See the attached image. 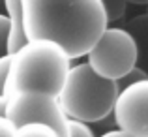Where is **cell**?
<instances>
[{"label": "cell", "mask_w": 148, "mask_h": 137, "mask_svg": "<svg viewBox=\"0 0 148 137\" xmlns=\"http://www.w3.org/2000/svg\"><path fill=\"white\" fill-rule=\"evenodd\" d=\"M99 137H133V135H130L127 131L120 130V128H114V130H107L105 134H101Z\"/></svg>", "instance_id": "cell-16"}, {"label": "cell", "mask_w": 148, "mask_h": 137, "mask_svg": "<svg viewBox=\"0 0 148 137\" xmlns=\"http://www.w3.org/2000/svg\"><path fill=\"white\" fill-rule=\"evenodd\" d=\"M6 103H8V98L4 94H0V116H6Z\"/></svg>", "instance_id": "cell-17"}, {"label": "cell", "mask_w": 148, "mask_h": 137, "mask_svg": "<svg viewBox=\"0 0 148 137\" xmlns=\"http://www.w3.org/2000/svg\"><path fill=\"white\" fill-rule=\"evenodd\" d=\"M26 40H53L71 60L86 54L109 25L103 0H21Z\"/></svg>", "instance_id": "cell-1"}, {"label": "cell", "mask_w": 148, "mask_h": 137, "mask_svg": "<svg viewBox=\"0 0 148 137\" xmlns=\"http://www.w3.org/2000/svg\"><path fill=\"white\" fill-rule=\"evenodd\" d=\"M116 94L118 88L114 81L98 75L83 62L69 68L56 98L68 118L94 124L111 116Z\"/></svg>", "instance_id": "cell-3"}, {"label": "cell", "mask_w": 148, "mask_h": 137, "mask_svg": "<svg viewBox=\"0 0 148 137\" xmlns=\"http://www.w3.org/2000/svg\"><path fill=\"white\" fill-rule=\"evenodd\" d=\"M111 116L116 128L133 137H148V77L116 94Z\"/></svg>", "instance_id": "cell-6"}, {"label": "cell", "mask_w": 148, "mask_h": 137, "mask_svg": "<svg viewBox=\"0 0 148 137\" xmlns=\"http://www.w3.org/2000/svg\"><path fill=\"white\" fill-rule=\"evenodd\" d=\"M13 137H60L56 130H53L47 124L41 122H26L21 126H15Z\"/></svg>", "instance_id": "cell-9"}, {"label": "cell", "mask_w": 148, "mask_h": 137, "mask_svg": "<svg viewBox=\"0 0 148 137\" xmlns=\"http://www.w3.org/2000/svg\"><path fill=\"white\" fill-rule=\"evenodd\" d=\"M10 70L6 77L4 96L10 98L19 90H41L58 94L69 68L71 58L53 40H26L10 53Z\"/></svg>", "instance_id": "cell-2"}, {"label": "cell", "mask_w": 148, "mask_h": 137, "mask_svg": "<svg viewBox=\"0 0 148 137\" xmlns=\"http://www.w3.org/2000/svg\"><path fill=\"white\" fill-rule=\"evenodd\" d=\"M0 13H4V0H0Z\"/></svg>", "instance_id": "cell-18"}, {"label": "cell", "mask_w": 148, "mask_h": 137, "mask_svg": "<svg viewBox=\"0 0 148 137\" xmlns=\"http://www.w3.org/2000/svg\"><path fill=\"white\" fill-rule=\"evenodd\" d=\"M137 4V6H145V0H103V8L107 13V23L111 25L112 21H118L124 17L126 13V6L127 4Z\"/></svg>", "instance_id": "cell-10"}, {"label": "cell", "mask_w": 148, "mask_h": 137, "mask_svg": "<svg viewBox=\"0 0 148 137\" xmlns=\"http://www.w3.org/2000/svg\"><path fill=\"white\" fill-rule=\"evenodd\" d=\"M145 2H146V4H148V0H145Z\"/></svg>", "instance_id": "cell-19"}, {"label": "cell", "mask_w": 148, "mask_h": 137, "mask_svg": "<svg viewBox=\"0 0 148 137\" xmlns=\"http://www.w3.org/2000/svg\"><path fill=\"white\" fill-rule=\"evenodd\" d=\"M8 34H10V25H8V17L0 13V56L10 53V45H8Z\"/></svg>", "instance_id": "cell-13"}, {"label": "cell", "mask_w": 148, "mask_h": 137, "mask_svg": "<svg viewBox=\"0 0 148 137\" xmlns=\"http://www.w3.org/2000/svg\"><path fill=\"white\" fill-rule=\"evenodd\" d=\"M6 118L13 126L26 122H41L58 131L60 137H66L68 131V116L60 107L56 94L41 90H19L8 98Z\"/></svg>", "instance_id": "cell-5"}, {"label": "cell", "mask_w": 148, "mask_h": 137, "mask_svg": "<svg viewBox=\"0 0 148 137\" xmlns=\"http://www.w3.org/2000/svg\"><path fill=\"white\" fill-rule=\"evenodd\" d=\"M4 15L8 17V25H10L8 45H10V53H11V51H15L17 47H21L26 41L21 0H4Z\"/></svg>", "instance_id": "cell-7"}, {"label": "cell", "mask_w": 148, "mask_h": 137, "mask_svg": "<svg viewBox=\"0 0 148 137\" xmlns=\"http://www.w3.org/2000/svg\"><path fill=\"white\" fill-rule=\"evenodd\" d=\"M66 137H96L94 131L90 130L86 122H81V120H73L68 118V131Z\"/></svg>", "instance_id": "cell-11"}, {"label": "cell", "mask_w": 148, "mask_h": 137, "mask_svg": "<svg viewBox=\"0 0 148 137\" xmlns=\"http://www.w3.org/2000/svg\"><path fill=\"white\" fill-rule=\"evenodd\" d=\"M10 53L0 56V94H4V87H6V77H8V70H10Z\"/></svg>", "instance_id": "cell-14"}, {"label": "cell", "mask_w": 148, "mask_h": 137, "mask_svg": "<svg viewBox=\"0 0 148 137\" xmlns=\"http://www.w3.org/2000/svg\"><path fill=\"white\" fill-rule=\"evenodd\" d=\"M145 77H148V73L145 70H141L139 66H135V68H131L127 73H124L120 79H116L114 83H116V88H118V92H120L122 88L130 87L131 83H135V81H139V79H145Z\"/></svg>", "instance_id": "cell-12"}, {"label": "cell", "mask_w": 148, "mask_h": 137, "mask_svg": "<svg viewBox=\"0 0 148 137\" xmlns=\"http://www.w3.org/2000/svg\"><path fill=\"white\" fill-rule=\"evenodd\" d=\"M13 130H15L13 124L6 116H0V137H13Z\"/></svg>", "instance_id": "cell-15"}, {"label": "cell", "mask_w": 148, "mask_h": 137, "mask_svg": "<svg viewBox=\"0 0 148 137\" xmlns=\"http://www.w3.org/2000/svg\"><path fill=\"white\" fill-rule=\"evenodd\" d=\"M84 56L98 75L116 81L137 66V45L127 28L107 25Z\"/></svg>", "instance_id": "cell-4"}, {"label": "cell", "mask_w": 148, "mask_h": 137, "mask_svg": "<svg viewBox=\"0 0 148 137\" xmlns=\"http://www.w3.org/2000/svg\"><path fill=\"white\" fill-rule=\"evenodd\" d=\"M137 45V66L148 73V13L130 19L126 26Z\"/></svg>", "instance_id": "cell-8"}]
</instances>
